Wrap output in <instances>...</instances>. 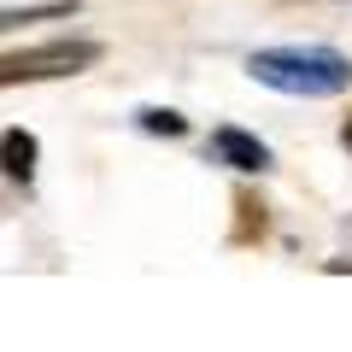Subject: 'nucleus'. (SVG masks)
<instances>
[{"label": "nucleus", "mask_w": 352, "mask_h": 352, "mask_svg": "<svg viewBox=\"0 0 352 352\" xmlns=\"http://www.w3.org/2000/svg\"><path fill=\"white\" fill-rule=\"evenodd\" d=\"M247 71L264 88H282V94H340L352 82V65L340 53H252Z\"/></svg>", "instance_id": "f257e3e1"}, {"label": "nucleus", "mask_w": 352, "mask_h": 352, "mask_svg": "<svg viewBox=\"0 0 352 352\" xmlns=\"http://www.w3.org/2000/svg\"><path fill=\"white\" fill-rule=\"evenodd\" d=\"M88 65H100V41H41V47L6 53L0 76L6 82H47V76H76Z\"/></svg>", "instance_id": "f03ea898"}, {"label": "nucleus", "mask_w": 352, "mask_h": 352, "mask_svg": "<svg viewBox=\"0 0 352 352\" xmlns=\"http://www.w3.org/2000/svg\"><path fill=\"white\" fill-rule=\"evenodd\" d=\"M212 153H217L223 164H235V170H270L264 141L247 135V129H217V135H212Z\"/></svg>", "instance_id": "7ed1b4c3"}, {"label": "nucleus", "mask_w": 352, "mask_h": 352, "mask_svg": "<svg viewBox=\"0 0 352 352\" xmlns=\"http://www.w3.org/2000/svg\"><path fill=\"white\" fill-rule=\"evenodd\" d=\"M6 176L12 182H30L36 176V135L30 129H6Z\"/></svg>", "instance_id": "20e7f679"}, {"label": "nucleus", "mask_w": 352, "mask_h": 352, "mask_svg": "<svg viewBox=\"0 0 352 352\" xmlns=\"http://www.w3.org/2000/svg\"><path fill=\"white\" fill-rule=\"evenodd\" d=\"M141 129H153V135H182L188 124H182L176 112H159V106H153V112H141Z\"/></svg>", "instance_id": "39448f33"}, {"label": "nucleus", "mask_w": 352, "mask_h": 352, "mask_svg": "<svg viewBox=\"0 0 352 352\" xmlns=\"http://www.w3.org/2000/svg\"><path fill=\"white\" fill-rule=\"evenodd\" d=\"M346 147H352V124H346Z\"/></svg>", "instance_id": "423d86ee"}]
</instances>
